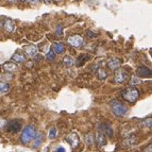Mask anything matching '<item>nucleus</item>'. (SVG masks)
Wrapping results in <instances>:
<instances>
[{"label": "nucleus", "mask_w": 152, "mask_h": 152, "mask_svg": "<svg viewBox=\"0 0 152 152\" xmlns=\"http://www.w3.org/2000/svg\"><path fill=\"white\" fill-rule=\"evenodd\" d=\"M37 47L35 45H28L25 47V52L28 56H34L37 54Z\"/></svg>", "instance_id": "14"}, {"label": "nucleus", "mask_w": 152, "mask_h": 152, "mask_svg": "<svg viewBox=\"0 0 152 152\" xmlns=\"http://www.w3.org/2000/svg\"><path fill=\"white\" fill-rule=\"evenodd\" d=\"M56 136V128H51L50 131H49V138L50 140H53Z\"/></svg>", "instance_id": "27"}, {"label": "nucleus", "mask_w": 152, "mask_h": 152, "mask_svg": "<svg viewBox=\"0 0 152 152\" xmlns=\"http://www.w3.org/2000/svg\"><path fill=\"white\" fill-rule=\"evenodd\" d=\"M28 1L30 3H32V4H35V3H37L38 1H39V0H28Z\"/></svg>", "instance_id": "33"}, {"label": "nucleus", "mask_w": 152, "mask_h": 152, "mask_svg": "<svg viewBox=\"0 0 152 152\" xmlns=\"http://www.w3.org/2000/svg\"><path fill=\"white\" fill-rule=\"evenodd\" d=\"M122 98L126 99L128 102H131V103H134L136 101L138 97H140V91L138 89L135 88V87H128L122 91Z\"/></svg>", "instance_id": "2"}, {"label": "nucleus", "mask_w": 152, "mask_h": 152, "mask_svg": "<svg viewBox=\"0 0 152 152\" xmlns=\"http://www.w3.org/2000/svg\"><path fill=\"white\" fill-rule=\"evenodd\" d=\"M66 140H67V142L70 145L72 149H76V148H78L79 144H80L79 135L77 134L76 132H72V133H70L69 135H67V137H66Z\"/></svg>", "instance_id": "6"}, {"label": "nucleus", "mask_w": 152, "mask_h": 152, "mask_svg": "<svg viewBox=\"0 0 152 152\" xmlns=\"http://www.w3.org/2000/svg\"><path fill=\"white\" fill-rule=\"evenodd\" d=\"M2 27H3V29L7 31V32L12 33L13 31H14V29H15V23H14V21H13L11 18L5 17L4 19H3Z\"/></svg>", "instance_id": "8"}, {"label": "nucleus", "mask_w": 152, "mask_h": 152, "mask_svg": "<svg viewBox=\"0 0 152 152\" xmlns=\"http://www.w3.org/2000/svg\"><path fill=\"white\" fill-rule=\"evenodd\" d=\"M142 152H152V145L151 144L148 145V147L145 148L144 151H142Z\"/></svg>", "instance_id": "30"}, {"label": "nucleus", "mask_w": 152, "mask_h": 152, "mask_svg": "<svg viewBox=\"0 0 152 152\" xmlns=\"http://www.w3.org/2000/svg\"><path fill=\"white\" fill-rule=\"evenodd\" d=\"M89 58V56L88 54H85V53H82L79 56L78 60H77L76 62V65L78 66V67H81V66H83L84 64L86 63V61Z\"/></svg>", "instance_id": "15"}, {"label": "nucleus", "mask_w": 152, "mask_h": 152, "mask_svg": "<svg viewBox=\"0 0 152 152\" xmlns=\"http://www.w3.org/2000/svg\"><path fill=\"white\" fill-rule=\"evenodd\" d=\"M128 78V72L124 70H118L115 75V78H114V82L115 83H122L127 80Z\"/></svg>", "instance_id": "12"}, {"label": "nucleus", "mask_w": 152, "mask_h": 152, "mask_svg": "<svg viewBox=\"0 0 152 152\" xmlns=\"http://www.w3.org/2000/svg\"><path fill=\"white\" fill-rule=\"evenodd\" d=\"M122 64V61L120 58H111L107 61V67L111 70H117Z\"/></svg>", "instance_id": "11"}, {"label": "nucleus", "mask_w": 152, "mask_h": 152, "mask_svg": "<svg viewBox=\"0 0 152 152\" xmlns=\"http://www.w3.org/2000/svg\"><path fill=\"white\" fill-rule=\"evenodd\" d=\"M112 111H113V113H114L116 116L121 117L127 114L128 107H126L124 103H121V102L114 100V101L112 102Z\"/></svg>", "instance_id": "3"}, {"label": "nucleus", "mask_w": 152, "mask_h": 152, "mask_svg": "<svg viewBox=\"0 0 152 152\" xmlns=\"http://www.w3.org/2000/svg\"><path fill=\"white\" fill-rule=\"evenodd\" d=\"M54 58H56V53L53 52V50H50L48 53L46 54V58L49 60V61H53Z\"/></svg>", "instance_id": "26"}, {"label": "nucleus", "mask_w": 152, "mask_h": 152, "mask_svg": "<svg viewBox=\"0 0 152 152\" xmlns=\"http://www.w3.org/2000/svg\"><path fill=\"white\" fill-rule=\"evenodd\" d=\"M10 89V86H9V84L4 83V82H0V95L1 94H4L7 91H9Z\"/></svg>", "instance_id": "24"}, {"label": "nucleus", "mask_w": 152, "mask_h": 152, "mask_svg": "<svg viewBox=\"0 0 152 152\" xmlns=\"http://www.w3.org/2000/svg\"><path fill=\"white\" fill-rule=\"evenodd\" d=\"M97 76H98V78L100 79V80H105L107 77V74L103 68H99L98 70H97Z\"/></svg>", "instance_id": "22"}, {"label": "nucleus", "mask_w": 152, "mask_h": 152, "mask_svg": "<svg viewBox=\"0 0 152 152\" xmlns=\"http://www.w3.org/2000/svg\"><path fill=\"white\" fill-rule=\"evenodd\" d=\"M5 124H7V121H5L4 118H1V117H0V129H2L5 126Z\"/></svg>", "instance_id": "29"}, {"label": "nucleus", "mask_w": 152, "mask_h": 152, "mask_svg": "<svg viewBox=\"0 0 152 152\" xmlns=\"http://www.w3.org/2000/svg\"><path fill=\"white\" fill-rule=\"evenodd\" d=\"M136 75L137 78H150L152 76V71L146 66H140L136 69Z\"/></svg>", "instance_id": "7"}, {"label": "nucleus", "mask_w": 152, "mask_h": 152, "mask_svg": "<svg viewBox=\"0 0 152 152\" xmlns=\"http://www.w3.org/2000/svg\"><path fill=\"white\" fill-rule=\"evenodd\" d=\"M65 51V46L62 43H54L53 44V52L56 54H61Z\"/></svg>", "instance_id": "16"}, {"label": "nucleus", "mask_w": 152, "mask_h": 152, "mask_svg": "<svg viewBox=\"0 0 152 152\" xmlns=\"http://www.w3.org/2000/svg\"><path fill=\"white\" fill-rule=\"evenodd\" d=\"M63 63H64V65H65L66 67H71V66L75 64V61H74V58H71V56H65V58H64Z\"/></svg>", "instance_id": "21"}, {"label": "nucleus", "mask_w": 152, "mask_h": 152, "mask_svg": "<svg viewBox=\"0 0 152 152\" xmlns=\"http://www.w3.org/2000/svg\"><path fill=\"white\" fill-rule=\"evenodd\" d=\"M67 43H68L70 46H72V47H75V48H79V47H81V46L83 45L84 39L81 35L74 34V35L68 36V38H67Z\"/></svg>", "instance_id": "5"}, {"label": "nucleus", "mask_w": 152, "mask_h": 152, "mask_svg": "<svg viewBox=\"0 0 152 152\" xmlns=\"http://www.w3.org/2000/svg\"><path fill=\"white\" fill-rule=\"evenodd\" d=\"M42 1H43L44 3H46V4H50L52 0H42Z\"/></svg>", "instance_id": "34"}, {"label": "nucleus", "mask_w": 152, "mask_h": 152, "mask_svg": "<svg viewBox=\"0 0 152 152\" xmlns=\"http://www.w3.org/2000/svg\"><path fill=\"white\" fill-rule=\"evenodd\" d=\"M142 127H147V128H151L152 127V119L151 118H147V119H145V120H142Z\"/></svg>", "instance_id": "25"}, {"label": "nucleus", "mask_w": 152, "mask_h": 152, "mask_svg": "<svg viewBox=\"0 0 152 152\" xmlns=\"http://www.w3.org/2000/svg\"><path fill=\"white\" fill-rule=\"evenodd\" d=\"M33 140H34V145H33V147L38 148L42 145V142H43V135H42L41 133H38V134H36L35 136H34Z\"/></svg>", "instance_id": "19"}, {"label": "nucleus", "mask_w": 152, "mask_h": 152, "mask_svg": "<svg viewBox=\"0 0 152 152\" xmlns=\"http://www.w3.org/2000/svg\"><path fill=\"white\" fill-rule=\"evenodd\" d=\"M19 1H21V2H25L26 0H19Z\"/></svg>", "instance_id": "37"}, {"label": "nucleus", "mask_w": 152, "mask_h": 152, "mask_svg": "<svg viewBox=\"0 0 152 152\" xmlns=\"http://www.w3.org/2000/svg\"><path fill=\"white\" fill-rule=\"evenodd\" d=\"M53 1H54L56 3H61V2H63L64 0H53Z\"/></svg>", "instance_id": "35"}, {"label": "nucleus", "mask_w": 152, "mask_h": 152, "mask_svg": "<svg viewBox=\"0 0 152 152\" xmlns=\"http://www.w3.org/2000/svg\"><path fill=\"white\" fill-rule=\"evenodd\" d=\"M66 150H65V148L64 147H58V150H56V152H65Z\"/></svg>", "instance_id": "32"}, {"label": "nucleus", "mask_w": 152, "mask_h": 152, "mask_svg": "<svg viewBox=\"0 0 152 152\" xmlns=\"http://www.w3.org/2000/svg\"><path fill=\"white\" fill-rule=\"evenodd\" d=\"M56 34H58V36L63 34V27H62V25L58 26V28H56Z\"/></svg>", "instance_id": "28"}, {"label": "nucleus", "mask_w": 152, "mask_h": 152, "mask_svg": "<svg viewBox=\"0 0 152 152\" xmlns=\"http://www.w3.org/2000/svg\"><path fill=\"white\" fill-rule=\"evenodd\" d=\"M1 27H2V25H1V21H0V28H1Z\"/></svg>", "instance_id": "38"}, {"label": "nucleus", "mask_w": 152, "mask_h": 152, "mask_svg": "<svg viewBox=\"0 0 152 152\" xmlns=\"http://www.w3.org/2000/svg\"><path fill=\"white\" fill-rule=\"evenodd\" d=\"M99 130L100 132L104 133L105 135L110 137H113V134H114V132H113V129H112L111 124H99Z\"/></svg>", "instance_id": "10"}, {"label": "nucleus", "mask_w": 152, "mask_h": 152, "mask_svg": "<svg viewBox=\"0 0 152 152\" xmlns=\"http://www.w3.org/2000/svg\"><path fill=\"white\" fill-rule=\"evenodd\" d=\"M137 142H138V138H137L135 135H131V136L127 137V138L122 142V145L127 148H132V147H134Z\"/></svg>", "instance_id": "9"}, {"label": "nucleus", "mask_w": 152, "mask_h": 152, "mask_svg": "<svg viewBox=\"0 0 152 152\" xmlns=\"http://www.w3.org/2000/svg\"><path fill=\"white\" fill-rule=\"evenodd\" d=\"M4 127H5L7 132L13 133V134H16V133H18V132L21 130L23 124H21V121L15 119V120H11V121H9L8 124H7V126H4Z\"/></svg>", "instance_id": "4"}, {"label": "nucleus", "mask_w": 152, "mask_h": 152, "mask_svg": "<svg viewBox=\"0 0 152 152\" xmlns=\"http://www.w3.org/2000/svg\"><path fill=\"white\" fill-rule=\"evenodd\" d=\"M85 142H86L87 146H91V145L95 142V136L93 133H88V134L85 135Z\"/></svg>", "instance_id": "20"}, {"label": "nucleus", "mask_w": 152, "mask_h": 152, "mask_svg": "<svg viewBox=\"0 0 152 152\" xmlns=\"http://www.w3.org/2000/svg\"><path fill=\"white\" fill-rule=\"evenodd\" d=\"M86 34H87V36H89V37H95L96 36V34H95L94 32H91V31H87L86 32Z\"/></svg>", "instance_id": "31"}, {"label": "nucleus", "mask_w": 152, "mask_h": 152, "mask_svg": "<svg viewBox=\"0 0 152 152\" xmlns=\"http://www.w3.org/2000/svg\"><path fill=\"white\" fill-rule=\"evenodd\" d=\"M96 142L99 147H103L104 145H107V138H105V134L102 132L98 131L96 133Z\"/></svg>", "instance_id": "13"}, {"label": "nucleus", "mask_w": 152, "mask_h": 152, "mask_svg": "<svg viewBox=\"0 0 152 152\" xmlns=\"http://www.w3.org/2000/svg\"><path fill=\"white\" fill-rule=\"evenodd\" d=\"M3 69L5 71H15L17 70V65L13 62H7L3 64Z\"/></svg>", "instance_id": "18"}, {"label": "nucleus", "mask_w": 152, "mask_h": 152, "mask_svg": "<svg viewBox=\"0 0 152 152\" xmlns=\"http://www.w3.org/2000/svg\"><path fill=\"white\" fill-rule=\"evenodd\" d=\"M8 1H10V2H15V1H16V0H8Z\"/></svg>", "instance_id": "36"}, {"label": "nucleus", "mask_w": 152, "mask_h": 152, "mask_svg": "<svg viewBox=\"0 0 152 152\" xmlns=\"http://www.w3.org/2000/svg\"><path fill=\"white\" fill-rule=\"evenodd\" d=\"M142 84V80L140 78H137L136 76H133L131 78V81H130V85L132 86H136V85H140Z\"/></svg>", "instance_id": "23"}, {"label": "nucleus", "mask_w": 152, "mask_h": 152, "mask_svg": "<svg viewBox=\"0 0 152 152\" xmlns=\"http://www.w3.org/2000/svg\"><path fill=\"white\" fill-rule=\"evenodd\" d=\"M12 60L14 62H16L17 64H21V63L25 62L26 58L23 53H20V52H16V53H14L12 56Z\"/></svg>", "instance_id": "17"}, {"label": "nucleus", "mask_w": 152, "mask_h": 152, "mask_svg": "<svg viewBox=\"0 0 152 152\" xmlns=\"http://www.w3.org/2000/svg\"><path fill=\"white\" fill-rule=\"evenodd\" d=\"M36 135V130L33 126H28L23 129V133H21L20 140L23 145H27L34 138V136Z\"/></svg>", "instance_id": "1"}]
</instances>
